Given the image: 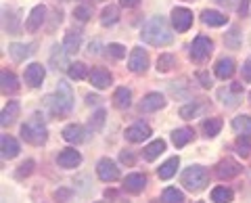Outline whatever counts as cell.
I'll list each match as a JSON object with an SVG mask.
<instances>
[{"mask_svg":"<svg viewBox=\"0 0 251 203\" xmlns=\"http://www.w3.org/2000/svg\"><path fill=\"white\" fill-rule=\"evenodd\" d=\"M140 38L151 44V46H166L174 40V34L170 32V25L168 21L161 17V15H157V17H151L149 19L143 29H140Z\"/></svg>","mask_w":251,"mask_h":203,"instance_id":"6da1fadb","label":"cell"},{"mask_svg":"<svg viewBox=\"0 0 251 203\" xmlns=\"http://www.w3.org/2000/svg\"><path fill=\"white\" fill-rule=\"evenodd\" d=\"M46 105L50 107V111L54 115H67L69 111H72L74 107V95H72V88H69V84L65 82H59L57 86V92L50 97H46Z\"/></svg>","mask_w":251,"mask_h":203,"instance_id":"7a4b0ae2","label":"cell"},{"mask_svg":"<svg viewBox=\"0 0 251 203\" xmlns=\"http://www.w3.org/2000/svg\"><path fill=\"white\" fill-rule=\"evenodd\" d=\"M21 136L23 140H27L29 145H44L46 143V128L42 120L38 118V115H34L29 122H25L21 126Z\"/></svg>","mask_w":251,"mask_h":203,"instance_id":"3957f363","label":"cell"},{"mask_svg":"<svg viewBox=\"0 0 251 203\" xmlns=\"http://www.w3.org/2000/svg\"><path fill=\"white\" fill-rule=\"evenodd\" d=\"M207 170L201 168V166H191L184 174H182V184L186 186L188 191L197 193V191H203L207 184Z\"/></svg>","mask_w":251,"mask_h":203,"instance_id":"277c9868","label":"cell"},{"mask_svg":"<svg viewBox=\"0 0 251 203\" xmlns=\"http://www.w3.org/2000/svg\"><path fill=\"white\" fill-rule=\"evenodd\" d=\"M211 52H214V42H211L207 36H197L195 38V42L191 46V59L193 61L203 63V61H207L211 57Z\"/></svg>","mask_w":251,"mask_h":203,"instance_id":"5b68a950","label":"cell"},{"mask_svg":"<svg viewBox=\"0 0 251 203\" xmlns=\"http://www.w3.org/2000/svg\"><path fill=\"white\" fill-rule=\"evenodd\" d=\"M128 67L132 74H145L147 67H149V54L147 51H143L140 46H136V49H132L130 52V61H128Z\"/></svg>","mask_w":251,"mask_h":203,"instance_id":"8992f818","label":"cell"},{"mask_svg":"<svg viewBox=\"0 0 251 203\" xmlns=\"http://www.w3.org/2000/svg\"><path fill=\"white\" fill-rule=\"evenodd\" d=\"M172 23H174L176 32H186V29L193 25V13L184 9V6H176V9L172 11Z\"/></svg>","mask_w":251,"mask_h":203,"instance_id":"52a82bcc","label":"cell"},{"mask_svg":"<svg viewBox=\"0 0 251 203\" xmlns=\"http://www.w3.org/2000/svg\"><path fill=\"white\" fill-rule=\"evenodd\" d=\"M241 163H237L234 159H230V157H226V159H222L216 166V174L222 178V180H228V178H234V176H239L241 174Z\"/></svg>","mask_w":251,"mask_h":203,"instance_id":"ba28073f","label":"cell"},{"mask_svg":"<svg viewBox=\"0 0 251 203\" xmlns=\"http://www.w3.org/2000/svg\"><path fill=\"white\" fill-rule=\"evenodd\" d=\"M97 174L100 180H105V182H113L120 178V170H117V166L111 161V159H100L99 161V166H97Z\"/></svg>","mask_w":251,"mask_h":203,"instance_id":"9c48e42d","label":"cell"},{"mask_svg":"<svg viewBox=\"0 0 251 203\" xmlns=\"http://www.w3.org/2000/svg\"><path fill=\"white\" fill-rule=\"evenodd\" d=\"M149 136H151V128L143 122H136V124H132L130 128H126V138H128L130 143H143Z\"/></svg>","mask_w":251,"mask_h":203,"instance_id":"30bf717a","label":"cell"},{"mask_svg":"<svg viewBox=\"0 0 251 203\" xmlns=\"http://www.w3.org/2000/svg\"><path fill=\"white\" fill-rule=\"evenodd\" d=\"M44 76H46V72H44V67L40 63H31V65L25 67V84H29L31 88L42 86Z\"/></svg>","mask_w":251,"mask_h":203,"instance_id":"8fae6325","label":"cell"},{"mask_svg":"<svg viewBox=\"0 0 251 203\" xmlns=\"http://www.w3.org/2000/svg\"><path fill=\"white\" fill-rule=\"evenodd\" d=\"M166 107V99H163L159 92H151V95H147L143 99V103H140V111L145 113H151V111H159V109Z\"/></svg>","mask_w":251,"mask_h":203,"instance_id":"7c38bea8","label":"cell"},{"mask_svg":"<svg viewBox=\"0 0 251 203\" xmlns=\"http://www.w3.org/2000/svg\"><path fill=\"white\" fill-rule=\"evenodd\" d=\"M88 80H90V84L94 86V88L103 90V88H107V86L113 82V77H111V74H109L107 69L97 67V69H92V74L88 76Z\"/></svg>","mask_w":251,"mask_h":203,"instance_id":"4fadbf2b","label":"cell"},{"mask_svg":"<svg viewBox=\"0 0 251 203\" xmlns=\"http://www.w3.org/2000/svg\"><path fill=\"white\" fill-rule=\"evenodd\" d=\"M57 163L61 168H75L82 163V155L77 153L75 149H63L57 157Z\"/></svg>","mask_w":251,"mask_h":203,"instance_id":"5bb4252c","label":"cell"},{"mask_svg":"<svg viewBox=\"0 0 251 203\" xmlns=\"http://www.w3.org/2000/svg\"><path fill=\"white\" fill-rule=\"evenodd\" d=\"M44 15H46V9H44L42 4H38V6L31 9L29 17L25 21V29H27V32H36V29L42 25V23H44Z\"/></svg>","mask_w":251,"mask_h":203,"instance_id":"9a60e30c","label":"cell"},{"mask_svg":"<svg viewBox=\"0 0 251 203\" xmlns=\"http://www.w3.org/2000/svg\"><path fill=\"white\" fill-rule=\"evenodd\" d=\"M0 147H2V157L4 159H13V157L19 155V143L9 134H2V138H0Z\"/></svg>","mask_w":251,"mask_h":203,"instance_id":"2e32d148","label":"cell"},{"mask_svg":"<svg viewBox=\"0 0 251 203\" xmlns=\"http://www.w3.org/2000/svg\"><path fill=\"white\" fill-rule=\"evenodd\" d=\"M124 186H126V191H130V193H143L145 191V186H147V178L143 174H130V176H126V180H124Z\"/></svg>","mask_w":251,"mask_h":203,"instance_id":"e0dca14e","label":"cell"},{"mask_svg":"<svg viewBox=\"0 0 251 203\" xmlns=\"http://www.w3.org/2000/svg\"><path fill=\"white\" fill-rule=\"evenodd\" d=\"M234 74V61L232 59H220L216 63V76L220 77V80H228V77H232Z\"/></svg>","mask_w":251,"mask_h":203,"instance_id":"ac0fdd59","label":"cell"},{"mask_svg":"<svg viewBox=\"0 0 251 203\" xmlns=\"http://www.w3.org/2000/svg\"><path fill=\"white\" fill-rule=\"evenodd\" d=\"M17 115H19V103H17V101H11V103L2 109V118H0V124H2L4 128L11 126V124L17 120Z\"/></svg>","mask_w":251,"mask_h":203,"instance_id":"d6986e66","label":"cell"},{"mask_svg":"<svg viewBox=\"0 0 251 203\" xmlns=\"http://www.w3.org/2000/svg\"><path fill=\"white\" fill-rule=\"evenodd\" d=\"M0 82H2V92L4 95H13V92L19 90L17 77H15L11 72H6V69H2V74H0Z\"/></svg>","mask_w":251,"mask_h":203,"instance_id":"ffe728a7","label":"cell"},{"mask_svg":"<svg viewBox=\"0 0 251 203\" xmlns=\"http://www.w3.org/2000/svg\"><path fill=\"white\" fill-rule=\"evenodd\" d=\"M63 138H65L67 143H74V145L82 143V140L86 138L84 136V128L77 126V124H72V126H67L65 130H63Z\"/></svg>","mask_w":251,"mask_h":203,"instance_id":"44dd1931","label":"cell"},{"mask_svg":"<svg viewBox=\"0 0 251 203\" xmlns=\"http://www.w3.org/2000/svg\"><path fill=\"white\" fill-rule=\"evenodd\" d=\"M193 134L195 132L191 128H178L172 132V143H174V147H184L193 140Z\"/></svg>","mask_w":251,"mask_h":203,"instance_id":"7402d4cb","label":"cell"},{"mask_svg":"<svg viewBox=\"0 0 251 203\" xmlns=\"http://www.w3.org/2000/svg\"><path fill=\"white\" fill-rule=\"evenodd\" d=\"M201 19L209 27H220V25H224V23H226V15L218 13V11H203L201 13Z\"/></svg>","mask_w":251,"mask_h":203,"instance_id":"603a6c76","label":"cell"},{"mask_svg":"<svg viewBox=\"0 0 251 203\" xmlns=\"http://www.w3.org/2000/svg\"><path fill=\"white\" fill-rule=\"evenodd\" d=\"M9 52L15 61H23L27 59L31 52H34V44H11L9 46Z\"/></svg>","mask_w":251,"mask_h":203,"instance_id":"cb8c5ba5","label":"cell"},{"mask_svg":"<svg viewBox=\"0 0 251 203\" xmlns=\"http://www.w3.org/2000/svg\"><path fill=\"white\" fill-rule=\"evenodd\" d=\"M113 105L117 109H128L132 105V92L128 88H117L113 95Z\"/></svg>","mask_w":251,"mask_h":203,"instance_id":"d4e9b609","label":"cell"},{"mask_svg":"<svg viewBox=\"0 0 251 203\" xmlns=\"http://www.w3.org/2000/svg\"><path fill=\"white\" fill-rule=\"evenodd\" d=\"M178 166H180V159H178V157H170V159L159 168V172H157V174H159L161 180H170V178L176 174Z\"/></svg>","mask_w":251,"mask_h":203,"instance_id":"484cf974","label":"cell"},{"mask_svg":"<svg viewBox=\"0 0 251 203\" xmlns=\"http://www.w3.org/2000/svg\"><path fill=\"white\" fill-rule=\"evenodd\" d=\"M166 151V143L159 138V140H153L151 145H147L145 147V159H149V161H153V159H157L159 155Z\"/></svg>","mask_w":251,"mask_h":203,"instance_id":"4316f807","label":"cell"},{"mask_svg":"<svg viewBox=\"0 0 251 203\" xmlns=\"http://www.w3.org/2000/svg\"><path fill=\"white\" fill-rule=\"evenodd\" d=\"M80 42H82L80 32H67L65 40H63V49H65L67 52H77V49H80Z\"/></svg>","mask_w":251,"mask_h":203,"instance_id":"83f0119b","label":"cell"},{"mask_svg":"<svg viewBox=\"0 0 251 203\" xmlns=\"http://www.w3.org/2000/svg\"><path fill=\"white\" fill-rule=\"evenodd\" d=\"M211 201L214 203H230L232 201V191L226 189V186H216L211 191Z\"/></svg>","mask_w":251,"mask_h":203,"instance_id":"f1b7e54d","label":"cell"},{"mask_svg":"<svg viewBox=\"0 0 251 203\" xmlns=\"http://www.w3.org/2000/svg\"><path fill=\"white\" fill-rule=\"evenodd\" d=\"M120 19V11H117V6H105L103 13H100V23L103 25H113V23Z\"/></svg>","mask_w":251,"mask_h":203,"instance_id":"f546056e","label":"cell"},{"mask_svg":"<svg viewBox=\"0 0 251 203\" xmlns=\"http://www.w3.org/2000/svg\"><path fill=\"white\" fill-rule=\"evenodd\" d=\"M220 130H222V120L220 118H209L203 122V132H205V136H216L220 134Z\"/></svg>","mask_w":251,"mask_h":203,"instance_id":"4dcf8cb0","label":"cell"},{"mask_svg":"<svg viewBox=\"0 0 251 203\" xmlns=\"http://www.w3.org/2000/svg\"><path fill=\"white\" fill-rule=\"evenodd\" d=\"M232 128L239 134H251V118L249 115H239V118L232 120Z\"/></svg>","mask_w":251,"mask_h":203,"instance_id":"1f68e13d","label":"cell"},{"mask_svg":"<svg viewBox=\"0 0 251 203\" xmlns=\"http://www.w3.org/2000/svg\"><path fill=\"white\" fill-rule=\"evenodd\" d=\"M54 52H52V57H50V63L54 65V69H65V67H69L67 65V59H65V49H59V46H54L52 49Z\"/></svg>","mask_w":251,"mask_h":203,"instance_id":"d6a6232c","label":"cell"},{"mask_svg":"<svg viewBox=\"0 0 251 203\" xmlns=\"http://www.w3.org/2000/svg\"><path fill=\"white\" fill-rule=\"evenodd\" d=\"M234 147H237V153L243 155V157L251 155V134H241L237 138V143H234Z\"/></svg>","mask_w":251,"mask_h":203,"instance_id":"836d02e7","label":"cell"},{"mask_svg":"<svg viewBox=\"0 0 251 203\" xmlns=\"http://www.w3.org/2000/svg\"><path fill=\"white\" fill-rule=\"evenodd\" d=\"M172 67H176V57L170 52H163L159 54V59H157V69L159 72H170Z\"/></svg>","mask_w":251,"mask_h":203,"instance_id":"e575fe53","label":"cell"},{"mask_svg":"<svg viewBox=\"0 0 251 203\" xmlns=\"http://www.w3.org/2000/svg\"><path fill=\"white\" fill-rule=\"evenodd\" d=\"M74 15H75V19H80V21H88L92 17V4L84 0V2H80L74 9Z\"/></svg>","mask_w":251,"mask_h":203,"instance_id":"d590c367","label":"cell"},{"mask_svg":"<svg viewBox=\"0 0 251 203\" xmlns=\"http://www.w3.org/2000/svg\"><path fill=\"white\" fill-rule=\"evenodd\" d=\"M161 201L163 203H184V195L178 189H166L161 195Z\"/></svg>","mask_w":251,"mask_h":203,"instance_id":"8d00e7d4","label":"cell"},{"mask_svg":"<svg viewBox=\"0 0 251 203\" xmlns=\"http://www.w3.org/2000/svg\"><path fill=\"white\" fill-rule=\"evenodd\" d=\"M67 74L72 80H84L86 77V65L84 63H72L67 67Z\"/></svg>","mask_w":251,"mask_h":203,"instance_id":"74e56055","label":"cell"},{"mask_svg":"<svg viewBox=\"0 0 251 203\" xmlns=\"http://www.w3.org/2000/svg\"><path fill=\"white\" fill-rule=\"evenodd\" d=\"M107 51H109V54H111L113 59H124L126 57V49L122 44H109Z\"/></svg>","mask_w":251,"mask_h":203,"instance_id":"f35d334b","label":"cell"},{"mask_svg":"<svg viewBox=\"0 0 251 203\" xmlns=\"http://www.w3.org/2000/svg\"><path fill=\"white\" fill-rule=\"evenodd\" d=\"M218 97H220V99H224L222 103H224V105H228V107H237V103H239L237 99H232V97H230V90H224V88L218 92Z\"/></svg>","mask_w":251,"mask_h":203,"instance_id":"ab89813d","label":"cell"},{"mask_svg":"<svg viewBox=\"0 0 251 203\" xmlns=\"http://www.w3.org/2000/svg\"><path fill=\"white\" fill-rule=\"evenodd\" d=\"M103 122H105V111L100 109V111L94 113V118L90 120V128H92V130H99L100 126H103Z\"/></svg>","mask_w":251,"mask_h":203,"instance_id":"60d3db41","label":"cell"},{"mask_svg":"<svg viewBox=\"0 0 251 203\" xmlns=\"http://www.w3.org/2000/svg\"><path fill=\"white\" fill-rule=\"evenodd\" d=\"M199 111V107L197 105H184L182 109H180V118H184V120H191L195 113Z\"/></svg>","mask_w":251,"mask_h":203,"instance_id":"b9f144b4","label":"cell"},{"mask_svg":"<svg viewBox=\"0 0 251 203\" xmlns=\"http://www.w3.org/2000/svg\"><path fill=\"white\" fill-rule=\"evenodd\" d=\"M31 170H34V161H25V163H21L19 170H17V178L29 176V174H31Z\"/></svg>","mask_w":251,"mask_h":203,"instance_id":"7bdbcfd3","label":"cell"},{"mask_svg":"<svg viewBox=\"0 0 251 203\" xmlns=\"http://www.w3.org/2000/svg\"><path fill=\"white\" fill-rule=\"evenodd\" d=\"M197 77H199L201 86H205V88H211V84H214V82H211V77H209L207 72H203V69H201V72H197Z\"/></svg>","mask_w":251,"mask_h":203,"instance_id":"ee69618b","label":"cell"},{"mask_svg":"<svg viewBox=\"0 0 251 203\" xmlns=\"http://www.w3.org/2000/svg\"><path fill=\"white\" fill-rule=\"evenodd\" d=\"M243 80L245 82H251V57L243 63Z\"/></svg>","mask_w":251,"mask_h":203,"instance_id":"f6af8a7d","label":"cell"},{"mask_svg":"<svg viewBox=\"0 0 251 203\" xmlns=\"http://www.w3.org/2000/svg\"><path fill=\"white\" fill-rule=\"evenodd\" d=\"M120 159L126 163V166H132V163H134V155H132L130 151H122L120 153Z\"/></svg>","mask_w":251,"mask_h":203,"instance_id":"bcb514c9","label":"cell"},{"mask_svg":"<svg viewBox=\"0 0 251 203\" xmlns=\"http://www.w3.org/2000/svg\"><path fill=\"white\" fill-rule=\"evenodd\" d=\"M247 9H249V0H241V4H239V13L245 17L247 15Z\"/></svg>","mask_w":251,"mask_h":203,"instance_id":"7dc6e473","label":"cell"},{"mask_svg":"<svg viewBox=\"0 0 251 203\" xmlns=\"http://www.w3.org/2000/svg\"><path fill=\"white\" fill-rule=\"evenodd\" d=\"M140 2V0H120V4L126 6V9H130V6H136Z\"/></svg>","mask_w":251,"mask_h":203,"instance_id":"c3c4849f","label":"cell"},{"mask_svg":"<svg viewBox=\"0 0 251 203\" xmlns=\"http://www.w3.org/2000/svg\"><path fill=\"white\" fill-rule=\"evenodd\" d=\"M237 36H239V32H237V29H232V32H230V38H232V40H228L226 44H230V46H237Z\"/></svg>","mask_w":251,"mask_h":203,"instance_id":"681fc988","label":"cell"},{"mask_svg":"<svg viewBox=\"0 0 251 203\" xmlns=\"http://www.w3.org/2000/svg\"><path fill=\"white\" fill-rule=\"evenodd\" d=\"M54 197H57V199H65V197H69V191H57V193H54Z\"/></svg>","mask_w":251,"mask_h":203,"instance_id":"f907efd6","label":"cell"},{"mask_svg":"<svg viewBox=\"0 0 251 203\" xmlns=\"http://www.w3.org/2000/svg\"><path fill=\"white\" fill-rule=\"evenodd\" d=\"M86 101H88V105H92V103H99L100 99H99V97H92V95H90V97H86Z\"/></svg>","mask_w":251,"mask_h":203,"instance_id":"816d5d0a","label":"cell"},{"mask_svg":"<svg viewBox=\"0 0 251 203\" xmlns=\"http://www.w3.org/2000/svg\"><path fill=\"white\" fill-rule=\"evenodd\" d=\"M216 2H220V4H228L230 0H216Z\"/></svg>","mask_w":251,"mask_h":203,"instance_id":"f5cc1de1","label":"cell"},{"mask_svg":"<svg viewBox=\"0 0 251 203\" xmlns=\"http://www.w3.org/2000/svg\"><path fill=\"white\" fill-rule=\"evenodd\" d=\"M197 203H203V201H197Z\"/></svg>","mask_w":251,"mask_h":203,"instance_id":"db71d44e","label":"cell"},{"mask_svg":"<svg viewBox=\"0 0 251 203\" xmlns=\"http://www.w3.org/2000/svg\"><path fill=\"white\" fill-rule=\"evenodd\" d=\"M99 203H103V201H99Z\"/></svg>","mask_w":251,"mask_h":203,"instance_id":"11a10c76","label":"cell"}]
</instances>
